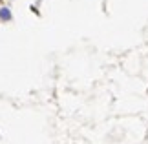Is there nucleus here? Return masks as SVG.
Here are the masks:
<instances>
[{
  "mask_svg": "<svg viewBox=\"0 0 148 144\" xmlns=\"http://www.w3.org/2000/svg\"><path fill=\"white\" fill-rule=\"evenodd\" d=\"M0 18L2 20H11V11L8 8H2L0 9Z\"/></svg>",
  "mask_w": 148,
  "mask_h": 144,
  "instance_id": "nucleus-1",
  "label": "nucleus"
}]
</instances>
